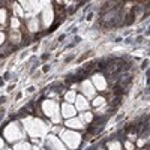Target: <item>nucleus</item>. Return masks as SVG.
Wrapping results in <instances>:
<instances>
[{"label":"nucleus","instance_id":"nucleus-1","mask_svg":"<svg viewBox=\"0 0 150 150\" xmlns=\"http://www.w3.org/2000/svg\"><path fill=\"white\" fill-rule=\"evenodd\" d=\"M24 123V128H26V132L33 137V138H38V137H44L47 134V125L41 120V119H32V117H27L23 120Z\"/></svg>","mask_w":150,"mask_h":150},{"label":"nucleus","instance_id":"nucleus-2","mask_svg":"<svg viewBox=\"0 0 150 150\" xmlns=\"http://www.w3.org/2000/svg\"><path fill=\"white\" fill-rule=\"evenodd\" d=\"M3 138H5L6 141H9V143L20 141V140L24 138V131L21 129V126H20L18 123L12 122V123H9L8 126L5 128V131H3Z\"/></svg>","mask_w":150,"mask_h":150},{"label":"nucleus","instance_id":"nucleus-3","mask_svg":"<svg viewBox=\"0 0 150 150\" xmlns=\"http://www.w3.org/2000/svg\"><path fill=\"white\" fill-rule=\"evenodd\" d=\"M60 138H62V143H65L72 150L78 149V146L81 144V135L75 131H63L60 134Z\"/></svg>","mask_w":150,"mask_h":150},{"label":"nucleus","instance_id":"nucleus-4","mask_svg":"<svg viewBox=\"0 0 150 150\" xmlns=\"http://www.w3.org/2000/svg\"><path fill=\"white\" fill-rule=\"evenodd\" d=\"M42 110L45 112V116L50 117L54 123H60L62 122V114L59 112V105L54 101H44L42 102Z\"/></svg>","mask_w":150,"mask_h":150},{"label":"nucleus","instance_id":"nucleus-5","mask_svg":"<svg viewBox=\"0 0 150 150\" xmlns=\"http://www.w3.org/2000/svg\"><path fill=\"white\" fill-rule=\"evenodd\" d=\"M45 150H66V147L56 135H50L45 141Z\"/></svg>","mask_w":150,"mask_h":150},{"label":"nucleus","instance_id":"nucleus-6","mask_svg":"<svg viewBox=\"0 0 150 150\" xmlns=\"http://www.w3.org/2000/svg\"><path fill=\"white\" fill-rule=\"evenodd\" d=\"M81 92L84 93V96L87 98V99H90V98H95V86H93V83L92 81H83V84H81Z\"/></svg>","mask_w":150,"mask_h":150},{"label":"nucleus","instance_id":"nucleus-7","mask_svg":"<svg viewBox=\"0 0 150 150\" xmlns=\"http://www.w3.org/2000/svg\"><path fill=\"white\" fill-rule=\"evenodd\" d=\"M75 112H77V110H75L74 105L65 102L63 105H62V117H65V119H72L75 117Z\"/></svg>","mask_w":150,"mask_h":150},{"label":"nucleus","instance_id":"nucleus-8","mask_svg":"<svg viewBox=\"0 0 150 150\" xmlns=\"http://www.w3.org/2000/svg\"><path fill=\"white\" fill-rule=\"evenodd\" d=\"M92 83H93V86L96 87V89H99V90H104V89H107V81H105V78L102 77V75H99V74L93 75Z\"/></svg>","mask_w":150,"mask_h":150},{"label":"nucleus","instance_id":"nucleus-9","mask_svg":"<svg viewBox=\"0 0 150 150\" xmlns=\"http://www.w3.org/2000/svg\"><path fill=\"white\" fill-rule=\"evenodd\" d=\"M66 126L72 128V129H84V123L81 122L80 117H72L66 120Z\"/></svg>","mask_w":150,"mask_h":150},{"label":"nucleus","instance_id":"nucleus-10","mask_svg":"<svg viewBox=\"0 0 150 150\" xmlns=\"http://www.w3.org/2000/svg\"><path fill=\"white\" fill-rule=\"evenodd\" d=\"M87 108H89V102H87V99L84 96H77V99H75V110L84 112Z\"/></svg>","mask_w":150,"mask_h":150},{"label":"nucleus","instance_id":"nucleus-11","mask_svg":"<svg viewBox=\"0 0 150 150\" xmlns=\"http://www.w3.org/2000/svg\"><path fill=\"white\" fill-rule=\"evenodd\" d=\"M51 21H53V9L50 6H47L44 9V24H45V27H48L50 24H51Z\"/></svg>","mask_w":150,"mask_h":150},{"label":"nucleus","instance_id":"nucleus-12","mask_svg":"<svg viewBox=\"0 0 150 150\" xmlns=\"http://www.w3.org/2000/svg\"><path fill=\"white\" fill-rule=\"evenodd\" d=\"M14 150H33V147L27 141H18L14 144Z\"/></svg>","mask_w":150,"mask_h":150},{"label":"nucleus","instance_id":"nucleus-13","mask_svg":"<svg viewBox=\"0 0 150 150\" xmlns=\"http://www.w3.org/2000/svg\"><path fill=\"white\" fill-rule=\"evenodd\" d=\"M80 119H81L83 123H90L93 120V114H92V112H89V111H84L83 114L80 116Z\"/></svg>","mask_w":150,"mask_h":150},{"label":"nucleus","instance_id":"nucleus-14","mask_svg":"<svg viewBox=\"0 0 150 150\" xmlns=\"http://www.w3.org/2000/svg\"><path fill=\"white\" fill-rule=\"evenodd\" d=\"M65 99H66L68 104H72V102H75V99H77V95H75L74 90H69V92L65 95Z\"/></svg>","mask_w":150,"mask_h":150},{"label":"nucleus","instance_id":"nucleus-15","mask_svg":"<svg viewBox=\"0 0 150 150\" xmlns=\"http://www.w3.org/2000/svg\"><path fill=\"white\" fill-rule=\"evenodd\" d=\"M107 149L108 150H122V144L119 141H110L107 144Z\"/></svg>","mask_w":150,"mask_h":150},{"label":"nucleus","instance_id":"nucleus-16","mask_svg":"<svg viewBox=\"0 0 150 150\" xmlns=\"http://www.w3.org/2000/svg\"><path fill=\"white\" fill-rule=\"evenodd\" d=\"M105 105V99L102 96H99V98H95V101H93V107L99 108V107H104Z\"/></svg>","mask_w":150,"mask_h":150},{"label":"nucleus","instance_id":"nucleus-17","mask_svg":"<svg viewBox=\"0 0 150 150\" xmlns=\"http://www.w3.org/2000/svg\"><path fill=\"white\" fill-rule=\"evenodd\" d=\"M29 29L30 30H36L38 29V20H30L29 21Z\"/></svg>","mask_w":150,"mask_h":150},{"label":"nucleus","instance_id":"nucleus-18","mask_svg":"<svg viewBox=\"0 0 150 150\" xmlns=\"http://www.w3.org/2000/svg\"><path fill=\"white\" fill-rule=\"evenodd\" d=\"M0 23L2 24L6 23V11L5 9H0Z\"/></svg>","mask_w":150,"mask_h":150},{"label":"nucleus","instance_id":"nucleus-19","mask_svg":"<svg viewBox=\"0 0 150 150\" xmlns=\"http://www.w3.org/2000/svg\"><path fill=\"white\" fill-rule=\"evenodd\" d=\"M125 147H126L128 150H134V149H135V146H134L131 141H126V143H125Z\"/></svg>","mask_w":150,"mask_h":150},{"label":"nucleus","instance_id":"nucleus-20","mask_svg":"<svg viewBox=\"0 0 150 150\" xmlns=\"http://www.w3.org/2000/svg\"><path fill=\"white\" fill-rule=\"evenodd\" d=\"M53 132H56V134H62V132H63V129H62L60 126H56V128H53Z\"/></svg>","mask_w":150,"mask_h":150},{"label":"nucleus","instance_id":"nucleus-21","mask_svg":"<svg viewBox=\"0 0 150 150\" xmlns=\"http://www.w3.org/2000/svg\"><path fill=\"white\" fill-rule=\"evenodd\" d=\"M12 27H14V29H15V27H18V20H17V18L12 20Z\"/></svg>","mask_w":150,"mask_h":150},{"label":"nucleus","instance_id":"nucleus-22","mask_svg":"<svg viewBox=\"0 0 150 150\" xmlns=\"http://www.w3.org/2000/svg\"><path fill=\"white\" fill-rule=\"evenodd\" d=\"M15 9H17V12H18L20 15H23V11H21V8H20V6H18L17 3H15Z\"/></svg>","mask_w":150,"mask_h":150},{"label":"nucleus","instance_id":"nucleus-23","mask_svg":"<svg viewBox=\"0 0 150 150\" xmlns=\"http://www.w3.org/2000/svg\"><path fill=\"white\" fill-rule=\"evenodd\" d=\"M3 147H5V141L3 138H0V150H3Z\"/></svg>","mask_w":150,"mask_h":150},{"label":"nucleus","instance_id":"nucleus-24","mask_svg":"<svg viewBox=\"0 0 150 150\" xmlns=\"http://www.w3.org/2000/svg\"><path fill=\"white\" fill-rule=\"evenodd\" d=\"M3 39H5V35H3V33H0V44L3 42Z\"/></svg>","mask_w":150,"mask_h":150},{"label":"nucleus","instance_id":"nucleus-25","mask_svg":"<svg viewBox=\"0 0 150 150\" xmlns=\"http://www.w3.org/2000/svg\"><path fill=\"white\" fill-rule=\"evenodd\" d=\"M138 146H140V147L144 146V140H138Z\"/></svg>","mask_w":150,"mask_h":150},{"label":"nucleus","instance_id":"nucleus-26","mask_svg":"<svg viewBox=\"0 0 150 150\" xmlns=\"http://www.w3.org/2000/svg\"><path fill=\"white\" fill-rule=\"evenodd\" d=\"M3 150H14V149H3Z\"/></svg>","mask_w":150,"mask_h":150},{"label":"nucleus","instance_id":"nucleus-27","mask_svg":"<svg viewBox=\"0 0 150 150\" xmlns=\"http://www.w3.org/2000/svg\"><path fill=\"white\" fill-rule=\"evenodd\" d=\"M99 150H105V149H99Z\"/></svg>","mask_w":150,"mask_h":150}]
</instances>
